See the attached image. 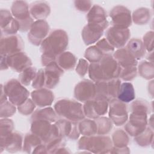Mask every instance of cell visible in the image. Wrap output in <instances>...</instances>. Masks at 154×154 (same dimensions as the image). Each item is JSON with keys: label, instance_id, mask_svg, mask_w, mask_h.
<instances>
[{"label": "cell", "instance_id": "1", "mask_svg": "<svg viewBox=\"0 0 154 154\" xmlns=\"http://www.w3.org/2000/svg\"><path fill=\"white\" fill-rule=\"evenodd\" d=\"M68 36L62 29H55L47 36L41 43L43 66L55 61L57 57L62 54L68 45Z\"/></svg>", "mask_w": 154, "mask_h": 154}, {"label": "cell", "instance_id": "2", "mask_svg": "<svg viewBox=\"0 0 154 154\" xmlns=\"http://www.w3.org/2000/svg\"><path fill=\"white\" fill-rule=\"evenodd\" d=\"M122 67L111 54H104L99 62L91 63L88 67L90 79L94 82L117 78Z\"/></svg>", "mask_w": 154, "mask_h": 154}, {"label": "cell", "instance_id": "3", "mask_svg": "<svg viewBox=\"0 0 154 154\" xmlns=\"http://www.w3.org/2000/svg\"><path fill=\"white\" fill-rule=\"evenodd\" d=\"M54 109L58 115L73 122L82 120L85 117L82 105L73 100L60 99L55 103Z\"/></svg>", "mask_w": 154, "mask_h": 154}, {"label": "cell", "instance_id": "4", "mask_svg": "<svg viewBox=\"0 0 154 154\" xmlns=\"http://www.w3.org/2000/svg\"><path fill=\"white\" fill-rule=\"evenodd\" d=\"M78 148L90 150L91 153H108L112 148V141L109 137L103 135L96 137L84 136L78 141Z\"/></svg>", "mask_w": 154, "mask_h": 154}, {"label": "cell", "instance_id": "5", "mask_svg": "<svg viewBox=\"0 0 154 154\" xmlns=\"http://www.w3.org/2000/svg\"><path fill=\"white\" fill-rule=\"evenodd\" d=\"M3 88L10 102L14 105L19 106L28 99L29 93L17 79L8 81Z\"/></svg>", "mask_w": 154, "mask_h": 154}, {"label": "cell", "instance_id": "6", "mask_svg": "<svg viewBox=\"0 0 154 154\" xmlns=\"http://www.w3.org/2000/svg\"><path fill=\"white\" fill-rule=\"evenodd\" d=\"M31 132L38 136L45 143L52 139L60 137L58 129L55 125L45 120H32Z\"/></svg>", "mask_w": 154, "mask_h": 154}, {"label": "cell", "instance_id": "7", "mask_svg": "<svg viewBox=\"0 0 154 154\" xmlns=\"http://www.w3.org/2000/svg\"><path fill=\"white\" fill-rule=\"evenodd\" d=\"M11 12L19 24V30L25 32L30 29L34 23L30 16L29 7L25 1H15L11 7Z\"/></svg>", "mask_w": 154, "mask_h": 154}, {"label": "cell", "instance_id": "8", "mask_svg": "<svg viewBox=\"0 0 154 154\" xmlns=\"http://www.w3.org/2000/svg\"><path fill=\"white\" fill-rule=\"evenodd\" d=\"M147 112L142 111H132L129 120L125 126V131L130 135L136 137L147 128Z\"/></svg>", "mask_w": 154, "mask_h": 154}, {"label": "cell", "instance_id": "9", "mask_svg": "<svg viewBox=\"0 0 154 154\" xmlns=\"http://www.w3.org/2000/svg\"><path fill=\"white\" fill-rule=\"evenodd\" d=\"M121 81L118 78L96 82V97H102L110 101L117 97Z\"/></svg>", "mask_w": 154, "mask_h": 154}, {"label": "cell", "instance_id": "10", "mask_svg": "<svg viewBox=\"0 0 154 154\" xmlns=\"http://www.w3.org/2000/svg\"><path fill=\"white\" fill-rule=\"evenodd\" d=\"M108 106L106 100L102 97H95L94 99L85 102L83 106V111L84 115L88 118L96 119L106 113Z\"/></svg>", "mask_w": 154, "mask_h": 154}, {"label": "cell", "instance_id": "11", "mask_svg": "<svg viewBox=\"0 0 154 154\" xmlns=\"http://www.w3.org/2000/svg\"><path fill=\"white\" fill-rule=\"evenodd\" d=\"M106 39L114 48H122L130 37V31L128 28L112 26L106 31Z\"/></svg>", "mask_w": 154, "mask_h": 154}, {"label": "cell", "instance_id": "12", "mask_svg": "<svg viewBox=\"0 0 154 154\" xmlns=\"http://www.w3.org/2000/svg\"><path fill=\"white\" fill-rule=\"evenodd\" d=\"M127 106L125 103L119 99H114L110 100L109 117L116 126H122L127 121L128 118Z\"/></svg>", "mask_w": 154, "mask_h": 154}, {"label": "cell", "instance_id": "13", "mask_svg": "<svg viewBox=\"0 0 154 154\" xmlns=\"http://www.w3.org/2000/svg\"><path fill=\"white\" fill-rule=\"evenodd\" d=\"M49 30V26L45 20H37L34 22L28 33L29 41L33 45L38 46L46 38Z\"/></svg>", "mask_w": 154, "mask_h": 154}, {"label": "cell", "instance_id": "14", "mask_svg": "<svg viewBox=\"0 0 154 154\" xmlns=\"http://www.w3.org/2000/svg\"><path fill=\"white\" fill-rule=\"evenodd\" d=\"M96 95L95 84L90 80L84 79L76 84L74 90L75 98L81 102H87L94 99Z\"/></svg>", "mask_w": 154, "mask_h": 154}, {"label": "cell", "instance_id": "15", "mask_svg": "<svg viewBox=\"0 0 154 154\" xmlns=\"http://www.w3.org/2000/svg\"><path fill=\"white\" fill-rule=\"evenodd\" d=\"M1 55H9L20 52L23 48V43L18 35H12L1 39Z\"/></svg>", "mask_w": 154, "mask_h": 154}, {"label": "cell", "instance_id": "16", "mask_svg": "<svg viewBox=\"0 0 154 154\" xmlns=\"http://www.w3.org/2000/svg\"><path fill=\"white\" fill-rule=\"evenodd\" d=\"M109 16L113 26L128 28L131 25V11L124 6L114 7L110 11Z\"/></svg>", "mask_w": 154, "mask_h": 154}, {"label": "cell", "instance_id": "17", "mask_svg": "<svg viewBox=\"0 0 154 154\" xmlns=\"http://www.w3.org/2000/svg\"><path fill=\"white\" fill-rule=\"evenodd\" d=\"M60 137H66L71 140H76L79 137V131L76 122L69 120H59L55 123Z\"/></svg>", "mask_w": 154, "mask_h": 154}, {"label": "cell", "instance_id": "18", "mask_svg": "<svg viewBox=\"0 0 154 154\" xmlns=\"http://www.w3.org/2000/svg\"><path fill=\"white\" fill-rule=\"evenodd\" d=\"M45 71V84L48 88H54L58 83L60 76L63 73V70L56 61H53L46 66Z\"/></svg>", "mask_w": 154, "mask_h": 154}, {"label": "cell", "instance_id": "19", "mask_svg": "<svg viewBox=\"0 0 154 154\" xmlns=\"http://www.w3.org/2000/svg\"><path fill=\"white\" fill-rule=\"evenodd\" d=\"M1 28L2 34L7 35L15 34L19 30V25L16 19L13 18L8 10H1Z\"/></svg>", "mask_w": 154, "mask_h": 154}, {"label": "cell", "instance_id": "20", "mask_svg": "<svg viewBox=\"0 0 154 154\" xmlns=\"http://www.w3.org/2000/svg\"><path fill=\"white\" fill-rule=\"evenodd\" d=\"M7 61L8 67L18 72H22L32 64L30 58L21 51L7 55Z\"/></svg>", "mask_w": 154, "mask_h": 154}, {"label": "cell", "instance_id": "21", "mask_svg": "<svg viewBox=\"0 0 154 154\" xmlns=\"http://www.w3.org/2000/svg\"><path fill=\"white\" fill-rule=\"evenodd\" d=\"M105 29L106 28L102 25L88 23L82 31V39L85 45H88L98 40L102 35Z\"/></svg>", "mask_w": 154, "mask_h": 154}, {"label": "cell", "instance_id": "22", "mask_svg": "<svg viewBox=\"0 0 154 154\" xmlns=\"http://www.w3.org/2000/svg\"><path fill=\"white\" fill-rule=\"evenodd\" d=\"M1 149L4 148L10 152L19 151L22 147V135L19 132H15L1 137Z\"/></svg>", "mask_w": 154, "mask_h": 154}, {"label": "cell", "instance_id": "23", "mask_svg": "<svg viewBox=\"0 0 154 154\" xmlns=\"http://www.w3.org/2000/svg\"><path fill=\"white\" fill-rule=\"evenodd\" d=\"M88 23H95L107 28L108 22L105 10L98 5H94L90 10L87 16Z\"/></svg>", "mask_w": 154, "mask_h": 154}, {"label": "cell", "instance_id": "24", "mask_svg": "<svg viewBox=\"0 0 154 154\" xmlns=\"http://www.w3.org/2000/svg\"><path fill=\"white\" fill-rule=\"evenodd\" d=\"M31 97L34 103L40 107L51 105L54 99L52 92L46 88H38L33 91Z\"/></svg>", "mask_w": 154, "mask_h": 154}, {"label": "cell", "instance_id": "25", "mask_svg": "<svg viewBox=\"0 0 154 154\" xmlns=\"http://www.w3.org/2000/svg\"><path fill=\"white\" fill-rule=\"evenodd\" d=\"M31 15L36 19L44 20L50 13L51 9L49 4L43 1H36L31 4L29 7Z\"/></svg>", "mask_w": 154, "mask_h": 154}, {"label": "cell", "instance_id": "26", "mask_svg": "<svg viewBox=\"0 0 154 154\" xmlns=\"http://www.w3.org/2000/svg\"><path fill=\"white\" fill-rule=\"evenodd\" d=\"M114 58L121 67L128 66H136L137 60L125 48H120L114 54Z\"/></svg>", "mask_w": 154, "mask_h": 154}, {"label": "cell", "instance_id": "27", "mask_svg": "<svg viewBox=\"0 0 154 154\" xmlns=\"http://www.w3.org/2000/svg\"><path fill=\"white\" fill-rule=\"evenodd\" d=\"M126 49L137 60L142 58L146 53L143 43L138 38L131 39L127 45Z\"/></svg>", "mask_w": 154, "mask_h": 154}, {"label": "cell", "instance_id": "28", "mask_svg": "<svg viewBox=\"0 0 154 154\" xmlns=\"http://www.w3.org/2000/svg\"><path fill=\"white\" fill-rule=\"evenodd\" d=\"M135 91L131 82H125L120 84L117 94L118 99L124 103L132 101L135 99Z\"/></svg>", "mask_w": 154, "mask_h": 154}, {"label": "cell", "instance_id": "29", "mask_svg": "<svg viewBox=\"0 0 154 154\" xmlns=\"http://www.w3.org/2000/svg\"><path fill=\"white\" fill-rule=\"evenodd\" d=\"M55 61L62 69L70 70L75 67L76 58L71 52H64L57 57Z\"/></svg>", "mask_w": 154, "mask_h": 154}, {"label": "cell", "instance_id": "30", "mask_svg": "<svg viewBox=\"0 0 154 154\" xmlns=\"http://www.w3.org/2000/svg\"><path fill=\"white\" fill-rule=\"evenodd\" d=\"M45 120L52 123L57 120V114L52 108H46L43 109L37 110L32 114L31 120Z\"/></svg>", "mask_w": 154, "mask_h": 154}, {"label": "cell", "instance_id": "31", "mask_svg": "<svg viewBox=\"0 0 154 154\" xmlns=\"http://www.w3.org/2000/svg\"><path fill=\"white\" fill-rule=\"evenodd\" d=\"M79 132L84 136H92L97 133V126L95 121L90 119L83 120L78 126Z\"/></svg>", "mask_w": 154, "mask_h": 154}, {"label": "cell", "instance_id": "32", "mask_svg": "<svg viewBox=\"0 0 154 154\" xmlns=\"http://www.w3.org/2000/svg\"><path fill=\"white\" fill-rule=\"evenodd\" d=\"M42 141L41 138L35 134H28L24 139L23 150L28 153H32L31 150L34 151L38 145L42 144Z\"/></svg>", "mask_w": 154, "mask_h": 154}, {"label": "cell", "instance_id": "33", "mask_svg": "<svg viewBox=\"0 0 154 154\" xmlns=\"http://www.w3.org/2000/svg\"><path fill=\"white\" fill-rule=\"evenodd\" d=\"M150 16V11L148 8H140L134 12L132 18L135 23L138 25H144L149 21Z\"/></svg>", "mask_w": 154, "mask_h": 154}, {"label": "cell", "instance_id": "34", "mask_svg": "<svg viewBox=\"0 0 154 154\" xmlns=\"http://www.w3.org/2000/svg\"><path fill=\"white\" fill-rule=\"evenodd\" d=\"M153 138V132L152 129L146 128V129L140 135L135 137L134 140L141 146H147L150 144Z\"/></svg>", "mask_w": 154, "mask_h": 154}, {"label": "cell", "instance_id": "35", "mask_svg": "<svg viewBox=\"0 0 154 154\" xmlns=\"http://www.w3.org/2000/svg\"><path fill=\"white\" fill-rule=\"evenodd\" d=\"M112 141L116 147H125L129 143V137L124 131L117 129L112 134Z\"/></svg>", "mask_w": 154, "mask_h": 154}, {"label": "cell", "instance_id": "36", "mask_svg": "<svg viewBox=\"0 0 154 154\" xmlns=\"http://www.w3.org/2000/svg\"><path fill=\"white\" fill-rule=\"evenodd\" d=\"M97 126V134L105 135L109 132L112 128V121L107 117H101L96 119L95 120Z\"/></svg>", "mask_w": 154, "mask_h": 154}, {"label": "cell", "instance_id": "37", "mask_svg": "<svg viewBox=\"0 0 154 154\" xmlns=\"http://www.w3.org/2000/svg\"><path fill=\"white\" fill-rule=\"evenodd\" d=\"M138 71L143 78L146 79H152L154 75L153 62L146 61L141 62L138 66Z\"/></svg>", "mask_w": 154, "mask_h": 154}, {"label": "cell", "instance_id": "38", "mask_svg": "<svg viewBox=\"0 0 154 154\" xmlns=\"http://www.w3.org/2000/svg\"><path fill=\"white\" fill-rule=\"evenodd\" d=\"M37 74L36 69L33 67H29L20 72L19 79L20 82L24 85H29L31 81H33Z\"/></svg>", "mask_w": 154, "mask_h": 154}, {"label": "cell", "instance_id": "39", "mask_svg": "<svg viewBox=\"0 0 154 154\" xmlns=\"http://www.w3.org/2000/svg\"><path fill=\"white\" fill-rule=\"evenodd\" d=\"M103 55L96 46H93L85 51L84 56L91 63H96L99 62Z\"/></svg>", "mask_w": 154, "mask_h": 154}, {"label": "cell", "instance_id": "40", "mask_svg": "<svg viewBox=\"0 0 154 154\" xmlns=\"http://www.w3.org/2000/svg\"><path fill=\"white\" fill-rule=\"evenodd\" d=\"M137 76V68L135 66H131L124 67L121 70L119 76L124 81H128L134 79Z\"/></svg>", "mask_w": 154, "mask_h": 154}, {"label": "cell", "instance_id": "41", "mask_svg": "<svg viewBox=\"0 0 154 154\" xmlns=\"http://www.w3.org/2000/svg\"><path fill=\"white\" fill-rule=\"evenodd\" d=\"M14 105L7 100L1 103V117L5 118L12 116L16 112V108Z\"/></svg>", "mask_w": 154, "mask_h": 154}, {"label": "cell", "instance_id": "42", "mask_svg": "<svg viewBox=\"0 0 154 154\" xmlns=\"http://www.w3.org/2000/svg\"><path fill=\"white\" fill-rule=\"evenodd\" d=\"M35 107V104L30 99H28L22 105L18 106L19 111L23 115H28L33 112Z\"/></svg>", "mask_w": 154, "mask_h": 154}, {"label": "cell", "instance_id": "43", "mask_svg": "<svg viewBox=\"0 0 154 154\" xmlns=\"http://www.w3.org/2000/svg\"><path fill=\"white\" fill-rule=\"evenodd\" d=\"M13 122L11 120L4 119L1 120V137L6 136L12 132Z\"/></svg>", "mask_w": 154, "mask_h": 154}, {"label": "cell", "instance_id": "44", "mask_svg": "<svg viewBox=\"0 0 154 154\" xmlns=\"http://www.w3.org/2000/svg\"><path fill=\"white\" fill-rule=\"evenodd\" d=\"M45 71L43 69H40L36 74V76L32 81V86L35 88H41L45 85Z\"/></svg>", "mask_w": 154, "mask_h": 154}, {"label": "cell", "instance_id": "45", "mask_svg": "<svg viewBox=\"0 0 154 154\" xmlns=\"http://www.w3.org/2000/svg\"><path fill=\"white\" fill-rule=\"evenodd\" d=\"M100 51L104 54H110L114 51V48L105 38L99 40L96 45Z\"/></svg>", "mask_w": 154, "mask_h": 154}, {"label": "cell", "instance_id": "46", "mask_svg": "<svg viewBox=\"0 0 154 154\" xmlns=\"http://www.w3.org/2000/svg\"><path fill=\"white\" fill-rule=\"evenodd\" d=\"M143 45L144 46L145 49L147 50L149 52L152 51L153 48V32L149 31L147 32L143 37Z\"/></svg>", "mask_w": 154, "mask_h": 154}, {"label": "cell", "instance_id": "47", "mask_svg": "<svg viewBox=\"0 0 154 154\" xmlns=\"http://www.w3.org/2000/svg\"><path fill=\"white\" fill-rule=\"evenodd\" d=\"M88 63L84 59H80L77 65L76 71L81 76H84L88 69Z\"/></svg>", "mask_w": 154, "mask_h": 154}, {"label": "cell", "instance_id": "48", "mask_svg": "<svg viewBox=\"0 0 154 154\" xmlns=\"http://www.w3.org/2000/svg\"><path fill=\"white\" fill-rule=\"evenodd\" d=\"M91 2L89 1H75V6L79 11L86 12L91 7Z\"/></svg>", "mask_w": 154, "mask_h": 154}]
</instances>
